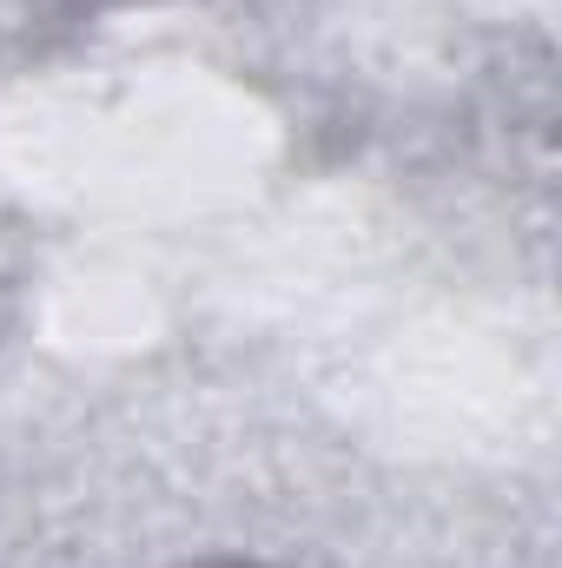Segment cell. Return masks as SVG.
Here are the masks:
<instances>
[{
	"instance_id": "cell-1",
	"label": "cell",
	"mask_w": 562,
	"mask_h": 568,
	"mask_svg": "<svg viewBox=\"0 0 562 568\" xmlns=\"http://www.w3.org/2000/svg\"><path fill=\"white\" fill-rule=\"evenodd\" d=\"M185 568H279V562H259V556H199Z\"/></svg>"
}]
</instances>
